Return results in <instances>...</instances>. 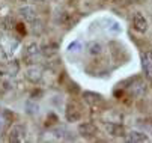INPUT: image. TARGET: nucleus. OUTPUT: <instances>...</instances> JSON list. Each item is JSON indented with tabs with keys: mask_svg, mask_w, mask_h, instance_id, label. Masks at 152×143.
<instances>
[{
	"mask_svg": "<svg viewBox=\"0 0 152 143\" xmlns=\"http://www.w3.org/2000/svg\"><path fill=\"white\" fill-rule=\"evenodd\" d=\"M27 137V130L24 125L21 124H15L11 127L9 133H8V140L11 143H23Z\"/></svg>",
	"mask_w": 152,
	"mask_h": 143,
	"instance_id": "obj_1",
	"label": "nucleus"
},
{
	"mask_svg": "<svg viewBox=\"0 0 152 143\" xmlns=\"http://www.w3.org/2000/svg\"><path fill=\"white\" fill-rule=\"evenodd\" d=\"M126 89H128V92L131 93L133 96H136V98H142V96L146 95L148 86H146V83H145V81H143L140 77H136L134 80H131V85H129Z\"/></svg>",
	"mask_w": 152,
	"mask_h": 143,
	"instance_id": "obj_2",
	"label": "nucleus"
},
{
	"mask_svg": "<svg viewBox=\"0 0 152 143\" xmlns=\"http://www.w3.org/2000/svg\"><path fill=\"white\" fill-rule=\"evenodd\" d=\"M41 53H42V51H41V47H39L36 42H32V44H29V45L24 48L23 59H24L26 63H35V60L39 57Z\"/></svg>",
	"mask_w": 152,
	"mask_h": 143,
	"instance_id": "obj_3",
	"label": "nucleus"
},
{
	"mask_svg": "<svg viewBox=\"0 0 152 143\" xmlns=\"http://www.w3.org/2000/svg\"><path fill=\"white\" fill-rule=\"evenodd\" d=\"M142 68H143L145 77L152 83V51L142 53Z\"/></svg>",
	"mask_w": 152,
	"mask_h": 143,
	"instance_id": "obj_4",
	"label": "nucleus"
},
{
	"mask_svg": "<svg viewBox=\"0 0 152 143\" xmlns=\"http://www.w3.org/2000/svg\"><path fill=\"white\" fill-rule=\"evenodd\" d=\"M24 75H26V78L29 81H32V83L36 85V83H39V81L42 80V68L41 66H36V65H32V66H29L26 69Z\"/></svg>",
	"mask_w": 152,
	"mask_h": 143,
	"instance_id": "obj_5",
	"label": "nucleus"
},
{
	"mask_svg": "<svg viewBox=\"0 0 152 143\" xmlns=\"http://www.w3.org/2000/svg\"><path fill=\"white\" fill-rule=\"evenodd\" d=\"M133 27L140 32V33H146L148 30V20L145 18V15L142 12H136L133 17Z\"/></svg>",
	"mask_w": 152,
	"mask_h": 143,
	"instance_id": "obj_6",
	"label": "nucleus"
},
{
	"mask_svg": "<svg viewBox=\"0 0 152 143\" xmlns=\"http://www.w3.org/2000/svg\"><path fill=\"white\" fill-rule=\"evenodd\" d=\"M78 133L83 137H95L98 130H96V127L92 124V122H83V124L78 125Z\"/></svg>",
	"mask_w": 152,
	"mask_h": 143,
	"instance_id": "obj_7",
	"label": "nucleus"
},
{
	"mask_svg": "<svg viewBox=\"0 0 152 143\" xmlns=\"http://www.w3.org/2000/svg\"><path fill=\"white\" fill-rule=\"evenodd\" d=\"M105 131L113 136V137H125L126 136V131L122 125L119 124H115V122H110V124H105Z\"/></svg>",
	"mask_w": 152,
	"mask_h": 143,
	"instance_id": "obj_8",
	"label": "nucleus"
},
{
	"mask_svg": "<svg viewBox=\"0 0 152 143\" xmlns=\"http://www.w3.org/2000/svg\"><path fill=\"white\" fill-rule=\"evenodd\" d=\"M20 15L24 18V21H27V23H35L36 21V18H38V15H36V11L33 9V6H23V8H20Z\"/></svg>",
	"mask_w": 152,
	"mask_h": 143,
	"instance_id": "obj_9",
	"label": "nucleus"
},
{
	"mask_svg": "<svg viewBox=\"0 0 152 143\" xmlns=\"http://www.w3.org/2000/svg\"><path fill=\"white\" fill-rule=\"evenodd\" d=\"M126 142L129 143H143V142H148L149 137L146 133H142V131H129L126 136H125Z\"/></svg>",
	"mask_w": 152,
	"mask_h": 143,
	"instance_id": "obj_10",
	"label": "nucleus"
},
{
	"mask_svg": "<svg viewBox=\"0 0 152 143\" xmlns=\"http://www.w3.org/2000/svg\"><path fill=\"white\" fill-rule=\"evenodd\" d=\"M80 117H81V112L78 110L77 104L75 103H69L66 106V119L69 122H77Z\"/></svg>",
	"mask_w": 152,
	"mask_h": 143,
	"instance_id": "obj_11",
	"label": "nucleus"
},
{
	"mask_svg": "<svg viewBox=\"0 0 152 143\" xmlns=\"http://www.w3.org/2000/svg\"><path fill=\"white\" fill-rule=\"evenodd\" d=\"M84 101L91 106H99L104 103V99L99 93H95V92H84Z\"/></svg>",
	"mask_w": 152,
	"mask_h": 143,
	"instance_id": "obj_12",
	"label": "nucleus"
},
{
	"mask_svg": "<svg viewBox=\"0 0 152 143\" xmlns=\"http://www.w3.org/2000/svg\"><path fill=\"white\" fill-rule=\"evenodd\" d=\"M51 134L54 136V137H57V139H60V140H69L71 139V133L65 128V127H56V128H53L51 130Z\"/></svg>",
	"mask_w": 152,
	"mask_h": 143,
	"instance_id": "obj_13",
	"label": "nucleus"
},
{
	"mask_svg": "<svg viewBox=\"0 0 152 143\" xmlns=\"http://www.w3.org/2000/svg\"><path fill=\"white\" fill-rule=\"evenodd\" d=\"M86 48H88V53L92 54V56H98L101 54L102 51V45L99 42H96V41H92V42H89L88 45H86Z\"/></svg>",
	"mask_w": 152,
	"mask_h": 143,
	"instance_id": "obj_14",
	"label": "nucleus"
},
{
	"mask_svg": "<svg viewBox=\"0 0 152 143\" xmlns=\"http://www.w3.org/2000/svg\"><path fill=\"white\" fill-rule=\"evenodd\" d=\"M26 112H27L29 115H36V113L39 112V106L35 103L33 99H27V101H26Z\"/></svg>",
	"mask_w": 152,
	"mask_h": 143,
	"instance_id": "obj_15",
	"label": "nucleus"
},
{
	"mask_svg": "<svg viewBox=\"0 0 152 143\" xmlns=\"http://www.w3.org/2000/svg\"><path fill=\"white\" fill-rule=\"evenodd\" d=\"M11 122V116L8 115V112H0V133L5 131V127Z\"/></svg>",
	"mask_w": 152,
	"mask_h": 143,
	"instance_id": "obj_16",
	"label": "nucleus"
},
{
	"mask_svg": "<svg viewBox=\"0 0 152 143\" xmlns=\"http://www.w3.org/2000/svg\"><path fill=\"white\" fill-rule=\"evenodd\" d=\"M42 54H44V56H53V54H56L57 53V45L56 44H50V45H44V47H42Z\"/></svg>",
	"mask_w": 152,
	"mask_h": 143,
	"instance_id": "obj_17",
	"label": "nucleus"
},
{
	"mask_svg": "<svg viewBox=\"0 0 152 143\" xmlns=\"http://www.w3.org/2000/svg\"><path fill=\"white\" fill-rule=\"evenodd\" d=\"M80 48H81V42H80V41H75V42H72V44L68 47L69 51H78Z\"/></svg>",
	"mask_w": 152,
	"mask_h": 143,
	"instance_id": "obj_18",
	"label": "nucleus"
},
{
	"mask_svg": "<svg viewBox=\"0 0 152 143\" xmlns=\"http://www.w3.org/2000/svg\"><path fill=\"white\" fill-rule=\"evenodd\" d=\"M15 2H21V3H24V2H27V0H15Z\"/></svg>",
	"mask_w": 152,
	"mask_h": 143,
	"instance_id": "obj_19",
	"label": "nucleus"
},
{
	"mask_svg": "<svg viewBox=\"0 0 152 143\" xmlns=\"http://www.w3.org/2000/svg\"><path fill=\"white\" fill-rule=\"evenodd\" d=\"M38 2H45V0H38Z\"/></svg>",
	"mask_w": 152,
	"mask_h": 143,
	"instance_id": "obj_20",
	"label": "nucleus"
},
{
	"mask_svg": "<svg viewBox=\"0 0 152 143\" xmlns=\"http://www.w3.org/2000/svg\"><path fill=\"white\" fill-rule=\"evenodd\" d=\"M54 2H59V0H54Z\"/></svg>",
	"mask_w": 152,
	"mask_h": 143,
	"instance_id": "obj_21",
	"label": "nucleus"
}]
</instances>
